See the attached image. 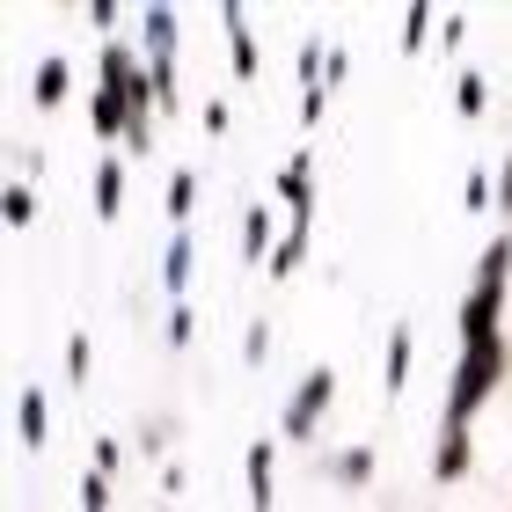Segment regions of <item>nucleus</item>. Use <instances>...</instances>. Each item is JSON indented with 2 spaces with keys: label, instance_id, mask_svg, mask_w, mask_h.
<instances>
[{
  "label": "nucleus",
  "instance_id": "1",
  "mask_svg": "<svg viewBox=\"0 0 512 512\" xmlns=\"http://www.w3.org/2000/svg\"><path fill=\"white\" fill-rule=\"evenodd\" d=\"M505 271H512V235H498L491 249H483V264H476V293L461 300V352H469V344H505V337H498Z\"/></svg>",
  "mask_w": 512,
  "mask_h": 512
},
{
  "label": "nucleus",
  "instance_id": "2",
  "mask_svg": "<svg viewBox=\"0 0 512 512\" xmlns=\"http://www.w3.org/2000/svg\"><path fill=\"white\" fill-rule=\"evenodd\" d=\"M505 366H512V352H505V344H469V352H461L454 381H447V432H469V417H476V410L498 395Z\"/></svg>",
  "mask_w": 512,
  "mask_h": 512
},
{
  "label": "nucleus",
  "instance_id": "3",
  "mask_svg": "<svg viewBox=\"0 0 512 512\" xmlns=\"http://www.w3.org/2000/svg\"><path fill=\"white\" fill-rule=\"evenodd\" d=\"M330 395H337V374H330V366H315V374L300 381V395H293V410H286V439H315V425H322V410H330Z\"/></svg>",
  "mask_w": 512,
  "mask_h": 512
},
{
  "label": "nucleus",
  "instance_id": "4",
  "mask_svg": "<svg viewBox=\"0 0 512 512\" xmlns=\"http://www.w3.org/2000/svg\"><path fill=\"white\" fill-rule=\"evenodd\" d=\"M15 432H22V447H30V454L52 447V395H44V388H22L15 395Z\"/></svg>",
  "mask_w": 512,
  "mask_h": 512
},
{
  "label": "nucleus",
  "instance_id": "5",
  "mask_svg": "<svg viewBox=\"0 0 512 512\" xmlns=\"http://www.w3.org/2000/svg\"><path fill=\"white\" fill-rule=\"evenodd\" d=\"M308 169H315L308 154H293L286 169H278V198L293 205V227H308V205H315V183H308Z\"/></svg>",
  "mask_w": 512,
  "mask_h": 512
},
{
  "label": "nucleus",
  "instance_id": "6",
  "mask_svg": "<svg viewBox=\"0 0 512 512\" xmlns=\"http://www.w3.org/2000/svg\"><path fill=\"white\" fill-rule=\"evenodd\" d=\"M469 432H439V454H432V483H461L469 476Z\"/></svg>",
  "mask_w": 512,
  "mask_h": 512
},
{
  "label": "nucleus",
  "instance_id": "7",
  "mask_svg": "<svg viewBox=\"0 0 512 512\" xmlns=\"http://www.w3.org/2000/svg\"><path fill=\"white\" fill-rule=\"evenodd\" d=\"M410 322H395V330H388V359H381V388L388 395H403V381H410Z\"/></svg>",
  "mask_w": 512,
  "mask_h": 512
},
{
  "label": "nucleus",
  "instance_id": "8",
  "mask_svg": "<svg viewBox=\"0 0 512 512\" xmlns=\"http://www.w3.org/2000/svg\"><path fill=\"white\" fill-rule=\"evenodd\" d=\"M271 461H278L271 439H264V447H249V512H271Z\"/></svg>",
  "mask_w": 512,
  "mask_h": 512
},
{
  "label": "nucleus",
  "instance_id": "9",
  "mask_svg": "<svg viewBox=\"0 0 512 512\" xmlns=\"http://www.w3.org/2000/svg\"><path fill=\"white\" fill-rule=\"evenodd\" d=\"M161 286H169V293L191 286V227H176V235H169V256H161Z\"/></svg>",
  "mask_w": 512,
  "mask_h": 512
},
{
  "label": "nucleus",
  "instance_id": "10",
  "mask_svg": "<svg viewBox=\"0 0 512 512\" xmlns=\"http://www.w3.org/2000/svg\"><path fill=\"white\" fill-rule=\"evenodd\" d=\"M118 205H125V161L110 154L103 169H96V213H103V220H118Z\"/></svg>",
  "mask_w": 512,
  "mask_h": 512
},
{
  "label": "nucleus",
  "instance_id": "11",
  "mask_svg": "<svg viewBox=\"0 0 512 512\" xmlns=\"http://www.w3.org/2000/svg\"><path fill=\"white\" fill-rule=\"evenodd\" d=\"M66 88H74V74H66V59H44V66H37V81H30V96H37L44 110H59V103H66Z\"/></svg>",
  "mask_w": 512,
  "mask_h": 512
},
{
  "label": "nucleus",
  "instance_id": "12",
  "mask_svg": "<svg viewBox=\"0 0 512 512\" xmlns=\"http://www.w3.org/2000/svg\"><path fill=\"white\" fill-rule=\"evenodd\" d=\"M220 22H227V37H235V74L256 81V37H249V15H242V8H227Z\"/></svg>",
  "mask_w": 512,
  "mask_h": 512
},
{
  "label": "nucleus",
  "instance_id": "13",
  "mask_svg": "<svg viewBox=\"0 0 512 512\" xmlns=\"http://www.w3.org/2000/svg\"><path fill=\"white\" fill-rule=\"evenodd\" d=\"M271 249H278L271 242V213H249L242 220V256H249V264H271Z\"/></svg>",
  "mask_w": 512,
  "mask_h": 512
},
{
  "label": "nucleus",
  "instance_id": "14",
  "mask_svg": "<svg viewBox=\"0 0 512 512\" xmlns=\"http://www.w3.org/2000/svg\"><path fill=\"white\" fill-rule=\"evenodd\" d=\"M300 256H308V227H286V242L271 249V278H286V271H300Z\"/></svg>",
  "mask_w": 512,
  "mask_h": 512
},
{
  "label": "nucleus",
  "instance_id": "15",
  "mask_svg": "<svg viewBox=\"0 0 512 512\" xmlns=\"http://www.w3.org/2000/svg\"><path fill=\"white\" fill-rule=\"evenodd\" d=\"M483 96H491V88H483V74H461V81H454V103H461V118H483Z\"/></svg>",
  "mask_w": 512,
  "mask_h": 512
},
{
  "label": "nucleus",
  "instance_id": "16",
  "mask_svg": "<svg viewBox=\"0 0 512 512\" xmlns=\"http://www.w3.org/2000/svg\"><path fill=\"white\" fill-rule=\"evenodd\" d=\"M337 476H344V483H374V447H352V454H337Z\"/></svg>",
  "mask_w": 512,
  "mask_h": 512
},
{
  "label": "nucleus",
  "instance_id": "17",
  "mask_svg": "<svg viewBox=\"0 0 512 512\" xmlns=\"http://www.w3.org/2000/svg\"><path fill=\"white\" fill-rule=\"evenodd\" d=\"M8 220H15V227L37 220V191H30V183H8Z\"/></svg>",
  "mask_w": 512,
  "mask_h": 512
},
{
  "label": "nucleus",
  "instance_id": "18",
  "mask_svg": "<svg viewBox=\"0 0 512 512\" xmlns=\"http://www.w3.org/2000/svg\"><path fill=\"white\" fill-rule=\"evenodd\" d=\"M191 198H198V176H169V220H183V213H191Z\"/></svg>",
  "mask_w": 512,
  "mask_h": 512
},
{
  "label": "nucleus",
  "instance_id": "19",
  "mask_svg": "<svg viewBox=\"0 0 512 512\" xmlns=\"http://www.w3.org/2000/svg\"><path fill=\"white\" fill-rule=\"evenodd\" d=\"M81 512H110V476H103V469H88V483H81Z\"/></svg>",
  "mask_w": 512,
  "mask_h": 512
},
{
  "label": "nucleus",
  "instance_id": "20",
  "mask_svg": "<svg viewBox=\"0 0 512 512\" xmlns=\"http://www.w3.org/2000/svg\"><path fill=\"white\" fill-rule=\"evenodd\" d=\"M88 366H96V352H88V337H66V374L88 381Z\"/></svg>",
  "mask_w": 512,
  "mask_h": 512
},
{
  "label": "nucleus",
  "instance_id": "21",
  "mask_svg": "<svg viewBox=\"0 0 512 512\" xmlns=\"http://www.w3.org/2000/svg\"><path fill=\"white\" fill-rule=\"evenodd\" d=\"M432 22H439L432 8H410V15H403V44H425V30H432Z\"/></svg>",
  "mask_w": 512,
  "mask_h": 512
},
{
  "label": "nucleus",
  "instance_id": "22",
  "mask_svg": "<svg viewBox=\"0 0 512 512\" xmlns=\"http://www.w3.org/2000/svg\"><path fill=\"white\" fill-rule=\"evenodd\" d=\"M264 352H271V330H264V322H249V344H242V359H249V366H264Z\"/></svg>",
  "mask_w": 512,
  "mask_h": 512
},
{
  "label": "nucleus",
  "instance_id": "23",
  "mask_svg": "<svg viewBox=\"0 0 512 512\" xmlns=\"http://www.w3.org/2000/svg\"><path fill=\"white\" fill-rule=\"evenodd\" d=\"M118 461H125L118 439H96V469H103V476H118Z\"/></svg>",
  "mask_w": 512,
  "mask_h": 512
},
{
  "label": "nucleus",
  "instance_id": "24",
  "mask_svg": "<svg viewBox=\"0 0 512 512\" xmlns=\"http://www.w3.org/2000/svg\"><path fill=\"white\" fill-rule=\"evenodd\" d=\"M169 344H191V308H169Z\"/></svg>",
  "mask_w": 512,
  "mask_h": 512
},
{
  "label": "nucleus",
  "instance_id": "25",
  "mask_svg": "<svg viewBox=\"0 0 512 512\" xmlns=\"http://www.w3.org/2000/svg\"><path fill=\"white\" fill-rule=\"evenodd\" d=\"M498 213H512V161H505V176H498Z\"/></svg>",
  "mask_w": 512,
  "mask_h": 512
}]
</instances>
